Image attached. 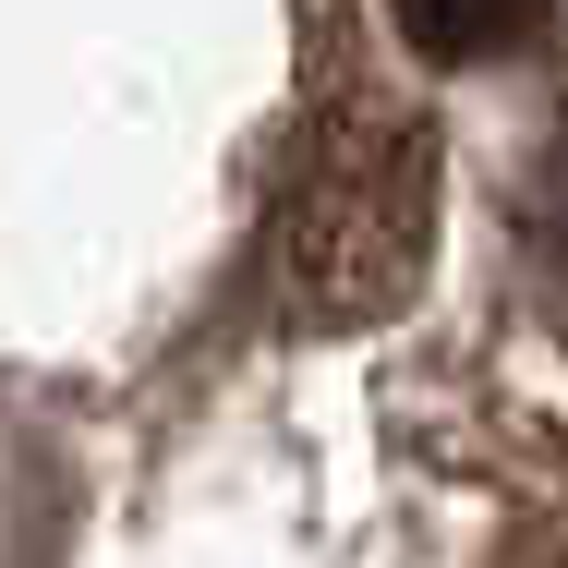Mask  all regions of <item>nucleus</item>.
I'll list each match as a JSON object with an SVG mask.
<instances>
[{
	"mask_svg": "<svg viewBox=\"0 0 568 568\" xmlns=\"http://www.w3.org/2000/svg\"><path fill=\"white\" fill-rule=\"evenodd\" d=\"M436 254V133L399 98H339L303 121V158L278 182L266 291L291 327H375L424 291Z\"/></svg>",
	"mask_w": 568,
	"mask_h": 568,
	"instance_id": "f257e3e1",
	"label": "nucleus"
},
{
	"mask_svg": "<svg viewBox=\"0 0 568 568\" xmlns=\"http://www.w3.org/2000/svg\"><path fill=\"white\" fill-rule=\"evenodd\" d=\"M61 520H73L61 448H49L24 412H0V568H49L61 557Z\"/></svg>",
	"mask_w": 568,
	"mask_h": 568,
	"instance_id": "f03ea898",
	"label": "nucleus"
},
{
	"mask_svg": "<svg viewBox=\"0 0 568 568\" xmlns=\"http://www.w3.org/2000/svg\"><path fill=\"white\" fill-rule=\"evenodd\" d=\"M424 61H508L545 37V0H387Z\"/></svg>",
	"mask_w": 568,
	"mask_h": 568,
	"instance_id": "7ed1b4c3",
	"label": "nucleus"
},
{
	"mask_svg": "<svg viewBox=\"0 0 568 568\" xmlns=\"http://www.w3.org/2000/svg\"><path fill=\"white\" fill-rule=\"evenodd\" d=\"M520 230H532V242H545V254L568 266V121L545 133V158L520 170Z\"/></svg>",
	"mask_w": 568,
	"mask_h": 568,
	"instance_id": "20e7f679",
	"label": "nucleus"
}]
</instances>
